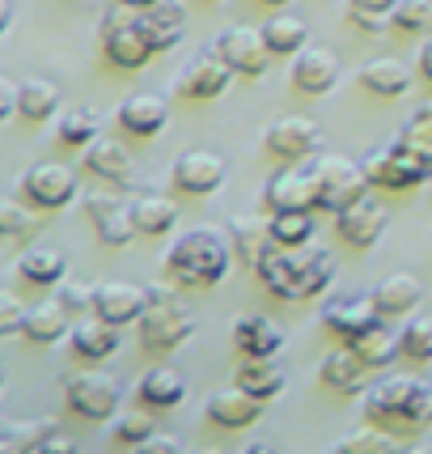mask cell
Instances as JSON below:
<instances>
[{"label": "cell", "mask_w": 432, "mask_h": 454, "mask_svg": "<svg viewBox=\"0 0 432 454\" xmlns=\"http://www.w3.org/2000/svg\"><path fill=\"white\" fill-rule=\"evenodd\" d=\"M85 204H89V217H94V225H98L102 242H111V247H127V242L136 238L132 204H123L115 192H94Z\"/></svg>", "instance_id": "2e32d148"}, {"label": "cell", "mask_w": 432, "mask_h": 454, "mask_svg": "<svg viewBox=\"0 0 432 454\" xmlns=\"http://www.w3.org/2000/svg\"><path fill=\"white\" fill-rule=\"evenodd\" d=\"M149 306V294L132 285V280H106V285H94V315L106 318V323H136Z\"/></svg>", "instance_id": "4fadbf2b"}, {"label": "cell", "mask_w": 432, "mask_h": 454, "mask_svg": "<svg viewBox=\"0 0 432 454\" xmlns=\"http://www.w3.org/2000/svg\"><path fill=\"white\" fill-rule=\"evenodd\" d=\"M263 145H267L280 161H305L318 145H322V128H318L310 115H289L267 128Z\"/></svg>", "instance_id": "8fae6325"}, {"label": "cell", "mask_w": 432, "mask_h": 454, "mask_svg": "<svg viewBox=\"0 0 432 454\" xmlns=\"http://www.w3.org/2000/svg\"><path fill=\"white\" fill-rule=\"evenodd\" d=\"M119 4H127V9H149V4H158V0H119Z\"/></svg>", "instance_id": "11a10c76"}, {"label": "cell", "mask_w": 432, "mask_h": 454, "mask_svg": "<svg viewBox=\"0 0 432 454\" xmlns=\"http://www.w3.org/2000/svg\"><path fill=\"white\" fill-rule=\"evenodd\" d=\"M132 221H136V234H149V238H161L174 230L178 221V208L170 196H140L132 204Z\"/></svg>", "instance_id": "d6a6232c"}, {"label": "cell", "mask_w": 432, "mask_h": 454, "mask_svg": "<svg viewBox=\"0 0 432 454\" xmlns=\"http://www.w3.org/2000/svg\"><path fill=\"white\" fill-rule=\"evenodd\" d=\"M94 137H98V115L89 106H77V111H68L59 119V140L64 145H89Z\"/></svg>", "instance_id": "b9f144b4"}, {"label": "cell", "mask_w": 432, "mask_h": 454, "mask_svg": "<svg viewBox=\"0 0 432 454\" xmlns=\"http://www.w3.org/2000/svg\"><path fill=\"white\" fill-rule=\"evenodd\" d=\"M115 348H119V327L98 318L94 310H89V318H81L77 327H73V353L81 361H106Z\"/></svg>", "instance_id": "83f0119b"}, {"label": "cell", "mask_w": 432, "mask_h": 454, "mask_svg": "<svg viewBox=\"0 0 432 454\" xmlns=\"http://www.w3.org/2000/svg\"><path fill=\"white\" fill-rule=\"evenodd\" d=\"M390 21L398 26V30H403V35H420V30H428L432 0H394Z\"/></svg>", "instance_id": "7bdbcfd3"}, {"label": "cell", "mask_w": 432, "mask_h": 454, "mask_svg": "<svg viewBox=\"0 0 432 454\" xmlns=\"http://www.w3.org/2000/svg\"><path fill=\"white\" fill-rule=\"evenodd\" d=\"M348 348H352V353L360 356L369 370H382V365H390L394 356H398V336H394L382 318H377L374 327H365L360 336L348 340Z\"/></svg>", "instance_id": "1f68e13d"}, {"label": "cell", "mask_w": 432, "mask_h": 454, "mask_svg": "<svg viewBox=\"0 0 432 454\" xmlns=\"http://www.w3.org/2000/svg\"><path fill=\"white\" fill-rule=\"evenodd\" d=\"M140 21H144V35L153 43V51H170L187 30V9H182V0H158V4L140 9Z\"/></svg>", "instance_id": "ffe728a7"}, {"label": "cell", "mask_w": 432, "mask_h": 454, "mask_svg": "<svg viewBox=\"0 0 432 454\" xmlns=\"http://www.w3.org/2000/svg\"><path fill=\"white\" fill-rule=\"evenodd\" d=\"M140 399L144 408H178L187 399V378L174 365H153L149 374L140 378Z\"/></svg>", "instance_id": "f546056e"}, {"label": "cell", "mask_w": 432, "mask_h": 454, "mask_svg": "<svg viewBox=\"0 0 432 454\" xmlns=\"http://www.w3.org/2000/svg\"><path fill=\"white\" fill-rule=\"evenodd\" d=\"M360 85H365L369 94H377V98H403V94L412 90V68L394 56L369 59V64L360 68Z\"/></svg>", "instance_id": "4316f807"}, {"label": "cell", "mask_w": 432, "mask_h": 454, "mask_svg": "<svg viewBox=\"0 0 432 454\" xmlns=\"http://www.w3.org/2000/svg\"><path fill=\"white\" fill-rule=\"evenodd\" d=\"M420 297H424L420 277H412V272H394V277H386L374 289V310H377V318H403L420 306Z\"/></svg>", "instance_id": "44dd1931"}, {"label": "cell", "mask_w": 432, "mask_h": 454, "mask_svg": "<svg viewBox=\"0 0 432 454\" xmlns=\"http://www.w3.org/2000/svg\"><path fill=\"white\" fill-rule=\"evenodd\" d=\"M284 382L289 378H284L275 356H242V365H237V387L251 391L255 399H263V403H272L284 391Z\"/></svg>", "instance_id": "484cf974"}, {"label": "cell", "mask_w": 432, "mask_h": 454, "mask_svg": "<svg viewBox=\"0 0 432 454\" xmlns=\"http://www.w3.org/2000/svg\"><path fill=\"white\" fill-rule=\"evenodd\" d=\"M21 192L39 208H64L68 200L77 196V175L64 161H39V166H30L21 175Z\"/></svg>", "instance_id": "30bf717a"}, {"label": "cell", "mask_w": 432, "mask_h": 454, "mask_svg": "<svg viewBox=\"0 0 432 454\" xmlns=\"http://www.w3.org/2000/svg\"><path fill=\"white\" fill-rule=\"evenodd\" d=\"M335 450H374V454H390L394 450V437H386V434H377V429H360V434H348Z\"/></svg>", "instance_id": "c3c4849f"}, {"label": "cell", "mask_w": 432, "mask_h": 454, "mask_svg": "<svg viewBox=\"0 0 432 454\" xmlns=\"http://www.w3.org/2000/svg\"><path fill=\"white\" fill-rule=\"evenodd\" d=\"M59 306L68 310V315H89L94 310V285H85V280H68V285H59Z\"/></svg>", "instance_id": "bcb514c9"}, {"label": "cell", "mask_w": 432, "mask_h": 454, "mask_svg": "<svg viewBox=\"0 0 432 454\" xmlns=\"http://www.w3.org/2000/svg\"><path fill=\"white\" fill-rule=\"evenodd\" d=\"M229 81H234V73H229V64L216 56V51H208V56L191 59V68L182 73V81H178V90L187 94V98L196 102H208V98H220L225 90H229Z\"/></svg>", "instance_id": "e0dca14e"}, {"label": "cell", "mask_w": 432, "mask_h": 454, "mask_svg": "<svg viewBox=\"0 0 432 454\" xmlns=\"http://www.w3.org/2000/svg\"><path fill=\"white\" fill-rule=\"evenodd\" d=\"M263 43H267V51L272 56H297L305 43H310V26L293 13H280L263 26Z\"/></svg>", "instance_id": "e575fe53"}, {"label": "cell", "mask_w": 432, "mask_h": 454, "mask_svg": "<svg viewBox=\"0 0 432 454\" xmlns=\"http://www.w3.org/2000/svg\"><path fill=\"white\" fill-rule=\"evenodd\" d=\"M18 272L30 285H56L64 277V251L59 247H30L26 255L18 259Z\"/></svg>", "instance_id": "74e56055"}, {"label": "cell", "mask_w": 432, "mask_h": 454, "mask_svg": "<svg viewBox=\"0 0 432 454\" xmlns=\"http://www.w3.org/2000/svg\"><path fill=\"white\" fill-rule=\"evenodd\" d=\"M85 170L102 183H127L132 170H136V158H132V149H123L119 140H89L85 145Z\"/></svg>", "instance_id": "7402d4cb"}, {"label": "cell", "mask_w": 432, "mask_h": 454, "mask_svg": "<svg viewBox=\"0 0 432 454\" xmlns=\"http://www.w3.org/2000/svg\"><path fill=\"white\" fill-rule=\"evenodd\" d=\"M35 225V208H26L18 200H0V238H18Z\"/></svg>", "instance_id": "f6af8a7d"}, {"label": "cell", "mask_w": 432, "mask_h": 454, "mask_svg": "<svg viewBox=\"0 0 432 454\" xmlns=\"http://www.w3.org/2000/svg\"><path fill=\"white\" fill-rule=\"evenodd\" d=\"M314 213H343L348 204L369 192V178H365V166H356L352 158H318L314 161Z\"/></svg>", "instance_id": "277c9868"}, {"label": "cell", "mask_w": 432, "mask_h": 454, "mask_svg": "<svg viewBox=\"0 0 432 454\" xmlns=\"http://www.w3.org/2000/svg\"><path fill=\"white\" fill-rule=\"evenodd\" d=\"M21 318H26L21 297L18 294H0V336H13V332H21Z\"/></svg>", "instance_id": "681fc988"}, {"label": "cell", "mask_w": 432, "mask_h": 454, "mask_svg": "<svg viewBox=\"0 0 432 454\" xmlns=\"http://www.w3.org/2000/svg\"><path fill=\"white\" fill-rule=\"evenodd\" d=\"M263 204L272 213H280V208H314V175L301 170V166H284L263 187Z\"/></svg>", "instance_id": "ac0fdd59"}, {"label": "cell", "mask_w": 432, "mask_h": 454, "mask_svg": "<svg viewBox=\"0 0 432 454\" xmlns=\"http://www.w3.org/2000/svg\"><path fill=\"white\" fill-rule=\"evenodd\" d=\"M64 395L81 420H111L119 408V378L106 370H77L64 382Z\"/></svg>", "instance_id": "52a82bcc"}, {"label": "cell", "mask_w": 432, "mask_h": 454, "mask_svg": "<svg viewBox=\"0 0 432 454\" xmlns=\"http://www.w3.org/2000/svg\"><path fill=\"white\" fill-rule=\"evenodd\" d=\"M166 119H170V106H166L161 94H132V98H123V106H119V123L132 137H158L161 128H166Z\"/></svg>", "instance_id": "cb8c5ba5"}, {"label": "cell", "mask_w": 432, "mask_h": 454, "mask_svg": "<svg viewBox=\"0 0 432 454\" xmlns=\"http://www.w3.org/2000/svg\"><path fill=\"white\" fill-rule=\"evenodd\" d=\"M174 183L187 196H212L225 183V158H216L208 149H191L174 161Z\"/></svg>", "instance_id": "9a60e30c"}, {"label": "cell", "mask_w": 432, "mask_h": 454, "mask_svg": "<svg viewBox=\"0 0 432 454\" xmlns=\"http://www.w3.org/2000/svg\"><path fill=\"white\" fill-rule=\"evenodd\" d=\"M68 310L59 306V297H47V301H35L26 306V318H21V336L35 340V344H56L64 332H68Z\"/></svg>", "instance_id": "f1b7e54d"}, {"label": "cell", "mask_w": 432, "mask_h": 454, "mask_svg": "<svg viewBox=\"0 0 432 454\" xmlns=\"http://www.w3.org/2000/svg\"><path fill=\"white\" fill-rule=\"evenodd\" d=\"M234 344L242 356H275L284 348V327L263 315H246L234 323Z\"/></svg>", "instance_id": "603a6c76"}, {"label": "cell", "mask_w": 432, "mask_h": 454, "mask_svg": "<svg viewBox=\"0 0 432 454\" xmlns=\"http://www.w3.org/2000/svg\"><path fill=\"white\" fill-rule=\"evenodd\" d=\"M102 47H106V59H111L115 68H144L149 59L158 56L149 35H144L140 9H127V4H119L115 13L106 18V26H102Z\"/></svg>", "instance_id": "8992f818"}, {"label": "cell", "mask_w": 432, "mask_h": 454, "mask_svg": "<svg viewBox=\"0 0 432 454\" xmlns=\"http://www.w3.org/2000/svg\"><path fill=\"white\" fill-rule=\"evenodd\" d=\"M255 272L275 297L301 301V297H318L335 280V259L327 247H314V242H301V247L272 242L255 263Z\"/></svg>", "instance_id": "6da1fadb"}, {"label": "cell", "mask_w": 432, "mask_h": 454, "mask_svg": "<svg viewBox=\"0 0 432 454\" xmlns=\"http://www.w3.org/2000/svg\"><path fill=\"white\" fill-rule=\"evenodd\" d=\"M51 429H56V420H13L0 434V450H35Z\"/></svg>", "instance_id": "ab89813d"}, {"label": "cell", "mask_w": 432, "mask_h": 454, "mask_svg": "<svg viewBox=\"0 0 432 454\" xmlns=\"http://www.w3.org/2000/svg\"><path fill=\"white\" fill-rule=\"evenodd\" d=\"M9 21H13V9H9V0H0V35L9 30Z\"/></svg>", "instance_id": "db71d44e"}, {"label": "cell", "mask_w": 432, "mask_h": 454, "mask_svg": "<svg viewBox=\"0 0 432 454\" xmlns=\"http://www.w3.org/2000/svg\"><path fill=\"white\" fill-rule=\"evenodd\" d=\"M428 183H432V166H428Z\"/></svg>", "instance_id": "680465c9"}, {"label": "cell", "mask_w": 432, "mask_h": 454, "mask_svg": "<svg viewBox=\"0 0 432 454\" xmlns=\"http://www.w3.org/2000/svg\"><path fill=\"white\" fill-rule=\"evenodd\" d=\"M365 178L377 183V187H390V192H407V187H415V183L428 178V166L394 140V145L377 149L374 158L365 161Z\"/></svg>", "instance_id": "9c48e42d"}, {"label": "cell", "mask_w": 432, "mask_h": 454, "mask_svg": "<svg viewBox=\"0 0 432 454\" xmlns=\"http://www.w3.org/2000/svg\"><path fill=\"white\" fill-rule=\"evenodd\" d=\"M263 416V399H255L242 387H225L208 399V420H216L220 429H251Z\"/></svg>", "instance_id": "d6986e66"}, {"label": "cell", "mask_w": 432, "mask_h": 454, "mask_svg": "<svg viewBox=\"0 0 432 454\" xmlns=\"http://www.w3.org/2000/svg\"><path fill=\"white\" fill-rule=\"evenodd\" d=\"M191 336H196V315L191 310L174 306L166 294L149 297V306L140 315V344L149 353H174L178 344H187Z\"/></svg>", "instance_id": "5b68a950"}, {"label": "cell", "mask_w": 432, "mask_h": 454, "mask_svg": "<svg viewBox=\"0 0 432 454\" xmlns=\"http://www.w3.org/2000/svg\"><path fill=\"white\" fill-rule=\"evenodd\" d=\"M267 247H272V225H267V217H237L234 221V251L242 263L255 268Z\"/></svg>", "instance_id": "d590c367"}, {"label": "cell", "mask_w": 432, "mask_h": 454, "mask_svg": "<svg viewBox=\"0 0 432 454\" xmlns=\"http://www.w3.org/2000/svg\"><path fill=\"white\" fill-rule=\"evenodd\" d=\"M398 145H403L407 153H415L424 166H432V106H420V111L407 119V128L398 132Z\"/></svg>", "instance_id": "f35d334b"}, {"label": "cell", "mask_w": 432, "mask_h": 454, "mask_svg": "<svg viewBox=\"0 0 432 454\" xmlns=\"http://www.w3.org/2000/svg\"><path fill=\"white\" fill-rule=\"evenodd\" d=\"M153 429H158V420L144 412V408H127V412L115 420V442L119 446H140Z\"/></svg>", "instance_id": "ee69618b"}, {"label": "cell", "mask_w": 432, "mask_h": 454, "mask_svg": "<svg viewBox=\"0 0 432 454\" xmlns=\"http://www.w3.org/2000/svg\"><path fill=\"white\" fill-rule=\"evenodd\" d=\"M335 81H339V59L327 47H301L293 56V85L310 98H322L331 94Z\"/></svg>", "instance_id": "5bb4252c"}, {"label": "cell", "mask_w": 432, "mask_h": 454, "mask_svg": "<svg viewBox=\"0 0 432 454\" xmlns=\"http://www.w3.org/2000/svg\"><path fill=\"white\" fill-rule=\"evenodd\" d=\"M365 374H369V365H365L352 348L331 353L327 361H322V370H318L322 387H331V391H339V395H356V391H365Z\"/></svg>", "instance_id": "4dcf8cb0"}, {"label": "cell", "mask_w": 432, "mask_h": 454, "mask_svg": "<svg viewBox=\"0 0 432 454\" xmlns=\"http://www.w3.org/2000/svg\"><path fill=\"white\" fill-rule=\"evenodd\" d=\"M136 450H149V454H153V450H170V454H174V450H178V437H170V434H158V429H153V434L144 437V442H140Z\"/></svg>", "instance_id": "816d5d0a"}, {"label": "cell", "mask_w": 432, "mask_h": 454, "mask_svg": "<svg viewBox=\"0 0 432 454\" xmlns=\"http://www.w3.org/2000/svg\"><path fill=\"white\" fill-rule=\"evenodd\" d=\"M0 391H4V374H0Z\"/></svg>", "instance_id": "6f0895ef"}, {"label": "cell", "mask_w": 432, "mask_h": 454, "mask_svg": "<svg viewBox=\"0 0 432 454\" xmlns=\"http://www.w3.org/2000/svg\"><path fill=\"white\" fill-rule=\"evenodd\" d=\"M365 416L386 429H420L432 425V387L420 378L394 374L365 395Z\"/></svg>", "instance_id": "3957f363"}, {"label": "cell", "mask_w": 432, "mask_h": 454, "mask_svg": "<svg viewBox=\"0 0 432 454\" xmlns=\"http://www.w3.org/2000/svg\"><path fill=\"white\" fill-rule=\"evenodd\" d=\"M59 111V85L47 77H30L18 85V115L35 119V123H42L47 115H56Z\"/></svg>", "instance_id": "836d02e7"}, {"label": "cell", "mask_w": 432, "mask_h": 454, "mask_svg": "<svg viewBox=\"0 0 432 454\" xmlns=\"http://www.w3.org/2000/svg\"><path fill=\"white\" fill-rule=\"evenodd\" d=\"M13 111H18V81L0 77V119L13 115Z\"/></svg>", "instance_id": "f907efd6"}, {"label": "cell", "mask_w": 432, "mask_h": 454, "mask_svg": "<svg viewBox=\"0 0 432 454\" xmlns=\"http://www.w3.org/2000/svg\"><path fill=\"white\" fill-rule=\"evenodd\" d=\"M263 4H284V0H263Z\"/></svg>", "instance_id": "9f6ffc18"}, {"label": "cell", "mask_w": 432, "mask_h": 454, "mask_svg": "<svg viewBox=\"0 0 432 454\" xmlns=\"http://www.w3.org/2000/svg\"><path fill=\"white\" fill-rule=\"evenodd\" d=\"M398 353H407L412 361H432V318H412L398 336Z\"/></svg>", "instance_id": "60d3db41"}, {"label": "cell", "mask_w": 432, "mask_h": 454, "mask_svg": "<svg viewBox=\"0 0 432 454\" xmlns=\"http://www.w3.org/2000/svg\"><path fill=\"white\" fill-rule=\"evenodd\" d=\"M394 0H352V21L365 26V30H382L390 21Z\"/></svg>", "instance_id": "7dc6e473"}, {"label": "cell", "mask_w": 432, "mask_h": 454, "mask_svg": "<svg viewBox=\"0 0 432 454\" xmlns=\"http://www.w3.org/2000/svg\"><path fill=\"white\" fill-rule=\"evenodd\" d=\"M267 225H272V242L301 247V242L314 238V208H280V213L267 217Z\"/></svg>", "instance_id": "8d00e7d4"}, {"label": "cell", "mask_w": 432, "mask_h": 454, "mask_svg": "<svg viewBox=\"0 0 432 454\" xmlns=\"http://www.w3.org/2000/svg\"><path fill=\"white\" fill-rule=\"evenodd\" d=\"M229 259H234V247L229 238L212 230V225H199V230H187L170 247L166 255V277L182 285V289H208L229 272Z\"/></svg>", "instance_id": "7a4b0ae2"}, {"label": "cell", "mask_w": 432, "mask_h": 454, "mask_svg": "<svg viewBox=\"0 0 432 454\" xmlns=\"http://www.w3.org/2000/svg\"><path fill=\"white\" fill-rule=\"evenodd\" d=\"M212 51L229 64L234 77H263V68L272 59L267 43H263V30H255V26H229V30H220Z\"/></svg>", "instance_id": "ba28073f"}, {"label": "cell", "mask_w": 432, "mask_h": 454, "mask_svg": "<svg viewBox=\"0 0 432 454\" xmlns=\"http://www.w3.org/2000/svg\"><path fill=\"white\" fill-rule=\"evenodd\" d=\"M335 225H339V238H343L348 247L369 251L377 238H382V230H386V208H382V200H374L365 192V196L356 200V204H348L343 213H335Z\"/></svg>", "instance_id": "7c38bea8"}, {"label": "cell", "mask_w": 432, "mask_h": 454, "mask_svg": "<svg viewBox=\"0 0 432 454\" xmlns=\"http://www.w3.org/2000/svg\"><path fill=\"white\" fill-rule=\"evenodd\" d=\"M322 323H327V332L339 336V340L360 336L365 327H374L377 323L374 297H343V301H331V306L322 310Z\"/></svg>", "instance_id": "d4e9b609"}, {"label": "cell", "mask_w": 432, "mask_h": 454, "mask_svg": "<svg viewBox=\"0 0 432 454\" xmlns=\"http://www.w3.org/2000/svg\"><path fill=\"white\" fill-rule=\"evenodd\" d=\"M420 73L432 81V43H424V47H420Z\"/></svg>", "instance_id": "f5cc1de1"}]
</instances>
